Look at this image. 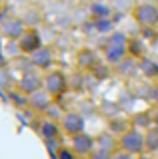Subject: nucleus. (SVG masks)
I'll return each instance as SVG.
<instances>
[{
    "label": "nucleus",
    "instance_id": "f257e3e1",
    "mask_svg": "<svg viewBox=\"0 0 158 159\" xmlns=\"http://www.w3.org/2000/svg\"><path fill=\"white\" fill-rule=\"evenodd\" d=\"M126 44H128V36L126 34H122V32H112V34H108L106 40L102 42V60L108 64V66H118V64H122L124 60L128 58V48H126Z\"/></svg>",
    "mask_w": 158,
    "mask_h": 159
},
{
    "label": "nucleus",
    "instance_id": "f03ea898",
    "mask_svg": "<svg viewBox=\"0 0 158 159\" xmlns=\"http://www.w3.org/2000/svg\"><path fill=\"white\" fill-rule=\"evenodd\" d=\"M118 149L124 153H130L134 157H140L146 153V141H144V131L130 127L126 133L118 137Z\"/></svg>",
    "mask_w": 158,
    "mask_h": 159
},
{
    "label": "nucleus",
    "instance_id": "7ed1b4c3",
    "mask_svg": "<svg viewBox=\"0 0 158 159\" xmlns=\"http://www.w3.org/2000/svg\"><path fill=\"white\" fill-rule=\"evenodd\" d=\"M44 89L58 102L70 89V76H66L62 70H56V68L50 70V72L44 74Z\"/></svg>",
    "mask_w": 158,
    "mask_h": 159
},
{
    "label": "nucleus",
    "instance_id": "20e7f679",
    "mask_svg": "<svg viewBox=\"0 0 158 159\" xmlns=\"http://www.w3.org/2000/svg\"><path fill=\"white\" fill-rule=\"evenodd\" d=\"M132 18L140 30L158 28V6L152 2H138L132 10Z\"/></svg>",
    "mask_w": 158,
    "mask_h": 159
},
{
    "label": "nucleus",
    "instance_id": "39448f33",
    "mask_svg": "<svg viewBox=\"0 0 158 159\" xmlns=\"http://www.w3.org/2000/svg\"><path fill=\"white\" fill-rule=\"evenodd\" d=\"M44 46L42 44V36L40 32H38L36 26H28L26 30H24V34L20 38H18L16 42V48H18V54H22V56L30 58L36 50H40Z\"/></svg>",
    "mask_w": 158,
    "mask_h": 159
},
{
    "label": "nucleus",
    "instance_id": "423d86ee",
    "mask_svg": "<svg viewBox=\"0 0 158 159\" xmlns=\"http://www.w3.org/2000/svg\"><path fill=\"white\" fill-rule=\"evenodd\" d=\"M44 88V74L38 72V70H26V72H22V76L18 78L16 82V89H20L22 93H26V96H32L34 92H38V89Z\"/></svg>",
    "mask_w": 158,
    "mask_h": 159
},
{
    "label": "nucleus",
    "instance_id": "0eeeda50",
    "mask_svg": "<svg viewBox=\"0 0 158 159\" xmlns=\"http://www.w3.org/2000/svg\"><path fill=\"white\" fill-rule=\"evenodd\" d=\"M60 127H62V133L66 137L80 135V133L86 131V119L78 111H66L60 119Z\"/></svg>",
    "mask_w": 158,
    "mask_h": 159
},
{
    "label": "nucleus",
    "instance_id": "6e6552de",
    "mask_svg": "<svg viewBox=\"0 0 158 159\" xmlns=\"http://www.w3.org/2000/svg\"><path fill=\"white\" fill-rule=\"evenodd\" d=\"M74 60H76V68L80 70V72H86V74H90L94 68H98L104 62V60H100V56H98V52L94 48H88V46L76 50Z\"/></svg>",
    "mask_w": 158,
    "mask_h": 159
},
{
    "label": "nucleus",
    "instance_id": "1a4fd4ad",
    "mask_svg": "<svg viewBox=\"0 0 158 159\" xmlns=\"http://www.w3.org/2000/svg\"><path fill=\"white\" fill-rule=\"evenodd\" d=\"M34 131L36 135L42 139V141H48V139H60L62 135V127H60V121H54V119H48V117H38L34 121Z\"/></svg>",
    "mask_w": 158,
    "mask_h": 159
},
{
    "label": "nucleus",
    "instance_id": "9d476101",
    "mask_svg": "<svg viewBox=\"0 0 158 159\" xmlns=\"http://www.w3.org/2000/svg\"><path fill=\"white\" fill-rule=\"evenodd\" d=\"M26 28L28 26H26V22H24V18L8 16L2 24H0V36L4 40H10V42H18V38L24 34Z\"/></svg>",
    "mask_w": 158,
    "mask_h": 159
},
{
    "label": "nucleus",
    "instance_id": "9b49d317",
    "mask_svg": "<svg viewBox=\"0 0 158 159\" xmlns=\"http://www.w3.org/2000/svg\"><path fill=\"white\" fill-rule=\"evenodd\" d=\"M28 62H30V66L34 70H38V72L46 74L50 72V70H54V50L50 46H42L40 50H36V52L32 54L30 58H28Z\"/></svg>",
    "mask_w": 158,
    "mask_h": 159
},
{
    "label": "nucleus",
    "instance_id": "f8f14e48",
    "mask_svg": "<svg viewBox=\"0 0 158 159\" xmlns=\"http://www.w3.org/2000/svg\"><path fill=\"white\" fill-rule=\"evenodd\" d=\"M54 103H56V99H54L44 88L38 89V92H34L32 96H28V107H30L36 116H44Z\"/></svg>",
    "mask_w": 158,
    "mask_h": 159
},
{
    "label": "nucleus",
    "instance_id": "ddd939ff",
    "mask_svg": "<svg viewBox=\"0 0 158 159\" xmlns=\"http://www.w3.org/2000/svg\"><path fill=\"white\" fill-rule=\"evenodd\" d=\"M70 147H72V151L76 153L80 159H88L90 153L96 149V139L84 131V133H80V135L70 137Z\"/></svg>",
    "mask_w": 158,
    "mask_h": 159
},
{
    "label": "nucleus",
    "instance_id": "4468645a",
    "mask_svg": "<svg viewBox=\"0 0 158 159\" xmlns=\"http://www.w3.org/2000/svg\"><path fill=\"white\" fill-rule=\"evenodd\" d=\"M128 56L134 58V60H142L146 58V42L142 36H128Z\"/></svg>",
    "mask_w": 158,
    "mask_h": 159
},
{
    "label": "nucleus",
    "instance_id": "2eb2a0df",
    "mask_svg": "<svg viewBox=\"0 0 158 159\" xmlns=\"http://www.w3.org/2000/svg\"><path fill=\"white\" fill-rule=\"evenodd\" d=\"M130 127H132L130 117L114 116V117H110V119H108V131H110V133H114L116 137H120L122 133H126Z\"/></svg>",
    "mask_w": 158,
    "mask_h": 159
},
{
    "label": "nucleus",
    "instance_id": "dca6fc26",
    "mask_svg": "<svg viewBox=\"0 0 158 159\" xmlns=\"http://www.w3.org/2000/svg\"><path fill=\"white\" fill-rule=\"evenodd\" d=\"M130 121H132V127H134V129H140V131H146V129H150L152 125H154V123H152L150 109H142V111L132 113Z\"/></svg>",
    "mask_w": 158,
    "mask_h": 159
},
{
    "label": "nucleus",
    "instance_id": "f3484780",
    "mask_svg": "<svg viewBox=\"0 0 158 159\" xmlns=\"http://www.w3.org/2000/svg\"><path fill=\"white\" fill-rule=\"evenodd\" d=\"M138 72L146 80H158V62L152 60V58H148V56L138 60Z\"/></svg>",
    "mask_w": 158,
    "mask_h": 159
},
{
    "label": "nucleus",
    "instance_id": "a211bd4d",
    "mask_svg": "<svg viewBox=\"0 0 158 159\" xmlns=\"http://www.w3.org/2000/svg\"><path fill=\"white\" fill-rule=\"evenodd\" d=\"M112 4L108 2H102V0H96V2L90 4V18L92 20H104V18H110L112 16Z\"/></svg>",
    "mask_w": 158,
    "mask_h": 159
},
{
    "label": "nucleus",
    "instance_id": "6ab92c4d",
    "mask_svg": "<svg viewBox=\"0 0 158 159\" xmlns=\"http://www.w3.org/2000/svg\"><path fill=\"white\" fill-rule=\"evenodd\" d=\"M96 147L106 149V151H110V153H116L118 151V137L110 131H104L96 137Z\"/></svg>",
    "mask_w": 158,
    "mask_h": 159
},
{
    "label": "nucleus",
    "instance_id": "aec40b11",
    "mask_svg": "<svg viewBox=\"0 0 158 159\" xmlns=\"http://www.w3.org/2000/svg\"><path fill=\"white\" fill-rule=\"evenodd\" d=\"M144 141H146V153L158 155V125H152L144 131Z\"/></svg>",
    "mask_w": 158,
    "mask_h": 159
},
{
    "label": "nucleus",
    "instance_id": "412c9836",
    "mask_svg": "<svg viewBox=\"0 0 158 159\" xmlns=\"http://www.w3.org/2000/svg\"><path fill=\"white\" fill-rule=\"evenodd\" d=\"M8 99H10V103L16 109L28 107V96H26V93H22L20 89H10V92H8Z\"/></svg>",
    "mask_w": 158,
    "mask_h": 159
},
{
    "label": "nucleus",
    "instance_id": "4be33fe9",
    "mask_svg": "<svg viewBox=\"0 0 158 159\" xmlns=\"http://www.w3.org/2000/svg\"><path fill=\"white\" fill-rule=\"evenodd\" d=\"M110 68H112V66H108L106 62H102L98 68H94V70L90 72V76H92V78H96L98 82H104V80L110 76Z\"/></svg>",
    "mask_w": 158,
    "mask_h": 159
},
{
    "label": "nucleus",
    "instance_id": "5701e85b",
    "mask_svg": "<svg viewBox=\"0 0 158 159\" xmlns=\"http://www.w3.org/2000/svg\"><path fill=\"white\" fill-rule=\"evenodd\" d=\"M54 159H80V157L72 151L70 145H62L60 149H58V153L54 155Z\"/></svg>",
    "mask_w": 158,
    "mask_h": 159
},
{
    "label": "nucleus",
    "instance_id": "b1692460",
    "mask_svg": "<svg viewBox=\"0 0 158 159\" xmlns=\"http://www.w3.org/2000/svg\"><path fill=\"white\" fill-rule=\"evenodd\" d=\"M44 147H46V151L52 155V159H54V155L58 153V149L62 147V143H60V139H48V141H44Z\"/></svg>",
    "mask_w": 158,
    "mask_h": 159
},
{
    "label": "nucleus",
    "instance_id": "393cba45",
    "mask_svg": "<svg viewBox=\"0 0 158 159\" xmlns=\"http://www.w3.org/2000/svg\"><path fill=\"white\" fill-rule=\"evenodd\" d=\"M112 155H114V153L106 151V149H100V147H96L94 151L90 153V157H88V159H112Z\"/></svg>",
    "mask_w": 158,
    "mask_h": 159
},
{
    "label": "nucleus",
    "instance_id": "a878e982",
    "mask_svg": "<svg viewBox=\"0 0 158 159\" xmlns=\"http://www.w3.org/2000/svg\"><path fill=\"white\" fill-rule=\"evenodd\" d=\"M112 159H136V157L130 155V153H124V151H120V149H118L114 155H112Z\"/></svg>",
    "mask_w": 158,
    "mask_h": 159
},
{
    "label": "nucleus",
    "instance_id": "bb28decb",
    "mask_svg": "<svg viewBox=\"0 0 158 159\" xmlns=\"http://www.w3.org/2000/svg\"><path fill=\"white\" fill-rule=\"evenodd\" d=\"M150 113H152V123H154V125H158V106H156V103L150 107Z\"/></svg>",
    "mask_w": 158,
    "mask_h": 159
},
{
    "label": "nucleus",
    "instance_id": "cd10ccee",
    "mask_svg": "<svg viewBox=\"0 0 158 159\" xmlns=\"http://www.w3.org/2000/svg\"><path fill=\"white\" fill-rule=\"evenodd\" d=\"M6 66H8V60H6V56H4L2 52H0V70H4Z\"/></svg>",
    "mask_w": 158,
    "mask_h": 159
},
{
    "label": "nucleus",
    "instance_id": "c85d7f7f",
    "mask_svg": "<svg viewBox=\"0 0 158 159\" xmlns=\"http://www.w3.org/2000/svg\"><path fill=\"white\" fill-rule=\"evenodd\" d=\"M4 20H6V10H2V8H0V24H2Z\"/></svg>",
    "mask_w": 158,
    "mask_h": 159
},
{
    "label": "nucleus",
    "instance_id": "c756f323",
    "mask_svg": "<svg viewBox=\"0 0 158 159\" xmlns=\"http://www.w3.org/2000/svg\"><path fill=\"white\" fill-rule=\"evenodd\" d=\"M136 159H156V157L150 155V153H144V155H140V157H136Z\"/></svg>",
    "mask_w": 158,
    "mask_h": 159
},
{
    "label": "nucleus",
    "instance_id": "7c9ffc66",
    "mask_svg": "<svg viewBox=\"0 0 158 159\" xmlns=\"http://www.w3.org/2000/svg\"><path fill=\"white\" fill-rule=\"evenodd\" d=\"M154 102H156V106H158V89H156V98H154Z\"/></svg>",
    "mask_w": 158,
    "mask_h": 159
}]
</instances>
